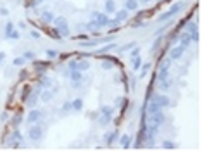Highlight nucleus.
I'll return each instance as SVG.
<instances>
[{
  "label": "nucleus",
  "instance_id": "1",
  "mask_svg": "<svg viewBox=\"0 0 202 152\" xmlns=\"http://www.w3.org/2000/svg\"><path fill=\"white\" fill-rule=\"evenodd\" d=\"M54 26L57 28V31L61 36H68L69 35V26H68V21H66V17L59 16L54 19Z\"/></svg>",
  "mask_w": 202,
  "mask_h": 152
},
{
  "label": "nucleus",
  "instance_id": "2",
  "mask_svg": "<svg viewBox=\"0 0 202 152\" xmlns=\"http://www.w3.org/2000/svg\"><path fill=\"white\" fill-rule=\"evenodd\" d=\"M169 67H171V59L161 60L159 73H157V80H159V81H164V80H168V74H169Z\"/></svg>",
  "mask_w": 202,
  "mask_h": 152
},
{
  "label": "nucleus",
  "instance_id": "3",
  "mask_svg": "<svg viewBox=\"0 0 202 152\" xmlns=\"http://www.w3.org/2000/svg\"><path fill=\"white\" fill-rule=\"evenodd\" d=\"M181 7H183V2H178V4H175V5H171V7H169V11L162 12V14L159 16V22H164V21H168V19H171V17L175 16L176 12L180 11Z\"/></svg>",
  "mask_w": 202,
  "mask_h": 152
},
{
  "label": "nucleus",
  "instance_id": "4",
  "mask_svg": "<svg viewBox=\"0 0 202 152\" xmlns=\"http://www.w3.org/2000/svg\"><path fill=\"white\" fill-rule=\"evenodd\" d=\"M92 19H95V21L99 22V26H100V28L111 26V17L107 16V14H102V12H93V14H92Z\"/></svg>",
  "mask_w": 202,
  "mask_h": 152
},
{
  "label": "nucleus",
  "instance_id": "5",
  "mask_svg": "<svg viewBox=\"0 0 202 152\" xmlns=\"http://www.w3.org/2000/svg\"><path fill=\"white\" fill-rule=\"evenodd\" d=\"M43 118V111H40V109H35L33 107L31 111H30V114H28L26 121L30 123V125H35V123H38V121Z\"/></svg>",
  "mask_w": 202,
  "mask_h": 152
},
{
  "label": "nucleus",
  "instance_id": "6",
  "mask_svg": "<svg viewBox=\"0 0 202 152\" xmlns=\"http://www.w3.org/2000/svg\"><path fill=\"white\" fill-rule=\"evenodd\" d=\"M152 100H154L155 104H159L161 107H169V104H171L169 97L164 95V93H155L154 97H152Z\"/></svg>",
  "mask_w": 202,
  "mask_h": 152
},
{
  "label": "nucleus",
  "instance_id": "7",
  "mask_svg": "<svg viewBox=\"0 0 202 152\" xmlns=\"http://www.w3.org/2000/svg\"><path fill=\"white\" fill-rule=\"evenodd\" d=\"M185 49L186 47H183V45H176V47H173V49L169 50V59L171 60H178L181 55L185 54Z\"/></svg>",
  "mask_w": 202,
  "mask_h": 152
},
{
  "label": "nucleus",
  "instance_id": "8",
  "mask_svg": "<svg viewBox=\"0 0 202 152\" xmlns=\"http://www.w3.org/2000/svg\"><path fill=\"white\" fill-rule=\"evenodd\" d=\"M128 14H130V12H128L126 9L117 11L116 12V17H114V19H111V26H117V24H121V21H126V19H128Z\"/></svg>",
  "mask_w": 202,
  "mask_h": 152
},
{
  "label": "nucleus",
  "instance_id": "9",
  "mask_svg": "<svg viewBox=\"0 0 202 152\" xmlns=\"http://www.w3.org/2000/svg\"><path fill=\"white\" fill-rule=\"evenodd\" d=\"M28 133H30V138H31V140H40L42 135H43V130L40 128V126H31Z\"/></svg>",
  "mask_w": 202,
  "mask_h": 152
},
{
  "label": "nucleus",
  "instance_id": "10",
  "mask_svg": "<svg viewBox=\"0 0 202 152\" xmlns=\"http://www.w3.org/2000/svg\"><path fill=\"white\" fill-rule=\"evenodd\" d=\"M38 95H40V88H38V90H35V92H31V93H30V97L26 98V104H28V107H30V109H33L35 105H37Z\"/></svg>",
  "mask_w": 202,
  "mask_h": 152
},
{
  "label": "nucleus",
  "instance_id": "11",
  "mask_svg": "<svg viewBox=\"0 0 202 152\" xmlns=\"http://www.w3.org/2000/svg\"><path fill=\"white\" fill-rule=\"evenodd\" d=\"M159 111H162V107H161L159 104H155L154 100L145 107V112H149V116H152V114H155V112H159Z\"/></svg>",
  "mask_w": 202,
  "mask_h": 152
},
{
  "label": "nucleus",
  "instance_id": "12",
  "mask_svg": "<svg viewBox=\"0 0 202 152\" xmlns=\"http://www.w3.org/2000/svg\"><path fill=\"white\" fill-rule=\"evenodd\" d=\"M119 145H121L123 149H130V147H131V136L130 135H121L119 136Z\"/></svg>",
  "mask_w": 202,
  "mask_h": 152
},
{
  "label": "nucleus",
  "instance_id": "13",
  "mask_svg": "<svg viewBox=\"0 0 202 152\" xmlns=\"http://www.w3.org/2000/svg\"><path fill=\"white\" fill-rule=\"evenodd\" d=\"M124 9H126L128 12L137 11V9H138V0H126V2H124Z\"/></svg>",
  "mask_w": 202,
  "mask_h": 152
},
{
  "label": "nucleus",
  "instance_id": "14",
  "mask_svg": "<svg viewBox=\"0 0 202 152\" xmlns=\"http://www.w3.org/2000/svg\"><path fill=\"white\" fill-rule=\"evenodd\" d=\"M68 74L71 76V80H73V81H81V78H83L81 71H78V69H71V71H68Z\"/></svg>",
  "mask_w": 202,
  "mask_h": 152
},
{
  "label": "nucleus",
  "instance_id": "15",
  "mask_svg": "<svg viewBox=\"0 0 202 152\" xmlns=\"http://www.w3.org/2000/svg\"><path fill=\"white\" fill-rule=\"evenodd\" d=\"M114 12H116L114 0H106V14H114Z\"/></svg>",
  "mask_w": 202,
  "mask_h": 152
},
{
  "label": "nucleus",
  "instance_id": "16",
  "mask_svg": "<svg viewBox=\"0 0 202 152\" xmlns=\"http://www.w3.org/2000/svg\"><path fill=\"white\" fill-rule=\"evenodd\" d=\"M42 19H43L45 22H54L55 16H54V12H50V11H43V12H42Z\"/></svg>",
  "mask_w": 202,
  "mask_h": 152
},
{
  "label": "nucleus",
  "instance_id": "17",
  "mask_svg": "<svg viewBox=\"0 0 202 152\" xmlns=\"http://www.w3.org/2000/svg\"><path fill=\"white\" fill-rule=\"evenodd\" d=\"M180 42H181L180 45H183V47H188V45L192 43L190 35H188V33H185V35H180Z\"/></svg>",
  "mask_w": 202,
  "mask_h": 152
},
{
  "label": "nucleus",
  "instance_id": "18",
  "mask_svg": "<svg viewBox=\"0 0 202 152\" xmlns=\"http://www.w3.org/2000/svg\"><path fill=\"white\" fill-rule=\"evenodd\" d=\"M140 66H142V59H140V55L131 57V67H133V71H138Z\"/></svg>",
  "mask_w": 202,
  "mask_h": 152
},
{
  "label": "nucleus",
  "instance_id": "19",
  "mask_svg": "<svg viewBox=\"0 0 202 152\" xmlns=\"http://www.w3.org/2000/svg\"><path fill=\"white\" fill-rule=\"evenodd\" d=\"M71 107H73V111H81V109H83V100H81V98L73 100V102H71Z\"/></svg>",
  "mask_w": 202,
  "mask_h": 152
},
{
  "label": "nucleus",
  "instance_id": "20",
  "mask_svg": "<svg viewBox=\"0 0 202 152\" xmlns=\"http://www.w3.org/2000/svg\"><path fill=\"white\" fill-rule=\"evenodd\" d=\"M111 119H112V114H102L99 123H100L102 126H106V125H109V123H111Z\"/></svg>",
  "mask_w": 202,
  "mask_h": 152
},
{
  "label": "nucleus",
  "instance_id": "21",
  "mask_svg": "<svg viewBox=\"0 0 202 152\" xmlns=\"http://www.w3.org/2000/svg\"><path fill=\"white\" fill-rule=\"evenodd\" d=\"M40 98H42L43 102H48L52 98V92L50 90H43V93H40Z\"/></svg>",
  "mask_w": 202,
  "mask_h": 152
},
{
  "label": "nucleus",
  "instance_id": "22",
  "mask_svg": "<svg viewBox=\"0 0 202 152\" xmlns=\"http://www.w3.org/2000/svg\"><path fill=\"white\" fill-rule=\"evenodd\" d=\"M162 147H164V149H168V150H175V149H176V143H175V142H171V140H164V142H162Z\"/></svg>",
  "mask_w": 202,
  "mask_h": 152
},
{
  "label": "nucleus",
  "instance_id": "23",
  "mask_svg": "<svg viewBox=\"0 0 202 152\" xmlns=\"http://www.w3.org/2000/svg\"><path fill=\"white\" fill-rule=\"evenodd\" d=\"M86 28L90 29V31H97V29H100V26H99V22L93 19V21H90L88 24H86Z\"/></svg>",
  "mask_w": 202,
  "mask_h": 152
},
{
  "label": "nucleus",
  "instance_id": "24",
  "mask_svg": "<svg viewBox=\"0 0 202 152\" xmlns=\"http://www.w3.org/2000/svg\"><path fill=\"white\" fill-rule=\"evenodd\" d=\"M117 138V131H114V133H109V135H106V142H107V145H111L112 142Z\"/></svg>",
  "mask_w": 202,
  "mask_h": 152
},
{
  "label": "nucleus",
  "instance_id": "25",
  "mask_svg": "<svg viewBox=\"0 0 202 152\" xmlns=\"http://www.w3.org/2000/svg\"><path fill=\"white\" fill-rule=\"evenodd\" d=\"M30 93H31V88L24 87V90H23V93H21V100H23V102H26V98L30 97Z\"/></svg>",
  "mask_w": 202,
  "mask_h": 152
},
{
  "label": "nucleus",
  "instance_id": "26",
  "mask_svg": "<svg viewBox=\"0 0 202 152\" xmlns=\"http://www.w3.org/2000/svg\"><path fill=\"white\" fill-rule=\"evenodd\" d=\"M88 67H90V64H88V62H85V60L76 64V69H78V71H86Z\"/></svg>",
  "mask_w": 202,
  "mask_h": 152
},
{
  "label": "nucleus",
  "instance_id": "27",
  "mask_svg": "<svg viewBox=\"0 0 202 152\" xmlns=\"http://www.w3.org/2000/svg\"><path fill=\"white\" fill-rule=\"evenodd\" d=\"M99 112H100V114H112L114 111H112V107H107V105H102V107L99 109Z\"/></svg>",
  "mask_w": 202,
  "mask_h": 152
},
{
  "label": "nucleus",
  "instance_id": "28",
  "mask_svg": "<svg viewBox=\"0 0 202 152\" xmlns=\"http://www.w3.org/2000/svg\"><path fill=\"white\" fill-rule=\"evenodd\" d=\"M11 31H14V22H7L5 24V36H9Z\"/></svg>",
  "mask_w": 202,
  "mask_h": 152
},
{
  "label": "nucleus",
  "instance_id": "29",
  "mask_svg": "<svg viewBox=\"0 0 202 152\" xmlns=\"http://www.w3.org/2000/svg\"><path fill=\"white\" fill-rule=\"evenodd\" d=\"M23 123V118H21V114H16V118H14V121H12V125L14 126H19Z\"/></svg>",
  "mask_w": 202,
  "mask_h": 152
},
{
  "label": "nucleus",
  "instance_id": "30",
  "mask_svg": "<svg viewBox=\"0 0 202 152\" xmlns=\"http://www.w3.org/2000/svg\"><path fill=\"white\" fill-rule=\"evenodd\" d=\"M23 57H24V60H33L35 59V52H24Z\"/></svg>",
  "mask_w": 202,
  "mask_h": 152
},
{
  "label": "nucleus",
  "instance_id": "31",
  "mask_svg": "<svg viewBox=\"0 0 202 152\" xmlns=\"http://www.w3.org/2000/svg\"><path fill=\"white\" fill-rule=\"evenodd\" d=\"M12 64L14 66H23L24 64V57H16V59L12 60Z\"/></svg>",
  "mask_w": 202,
  "mask_h": 152
},
{
  "label": "nucleus",
  "instance_id": "32",
  "mask_svg": "<svg viewBox=\"0 0 202 152\" xmlns=\"http://www.w3.org/2000/svg\"><path fill=\"white\" fill-rule=\"evenodd\" d=\"M35 67H37V71H40V73H42V71L47 67V62H37V64H35Z\"/></svg>",
  "mask_w": 202,
  "mask_h": 152
},
{
  "label": "nucleus",
  "instance_id": "33",
  "mask_svg": "<svg viewBox=\"0 0 202 152\" xmlns=\"http://www.w3.org/2000/svg\"><path fill=\"white\" fill-rule=\"evenodd\" d=\"M186 31H188V33L199 31V29H197V24H195V22H192V24H188V26H186Z\"/></svg>",
  "mask_w": 202,
  "mask_h": 152
},
{
  "label": "nucleus",
  "instance_id": "34",
  "mask_svg": "<svg viewBox=\"0 0 202 152\" xmlns=\"http://www.w3.org/2000/svg\"><path fill=\"white\" fill-rule=\"evenodd\" d=\"M7 38H12V40H19V31H16V29H14V31H11V35H9V36Z\"/></svg>",
  "mask_w": 202,
  "mask_h": 152
},
{
  "label": "nucleus",
  "instance_id": "35",
  "mask_svg": "<svg viewBox=\"0 0 202 152\" xmlns=\"http://www.w3.org/2000/svg\"><path fill=\"white\" fill-rule=\"evenodd\" d=\"M133 47H135V43H133V42H130V43H126V45H123V47H119V50H123V52H124V50L133 49Z\"/></svg>",
  "mask_w": 202,
  "mask_h": 152
},
{
  "label": "nucleus",
  "instance_id": "36",
  "mask_svg": "<svg viewBox=\"0 0 202 152\" xmlns=\"http://www.w3.org/2000/svg\"><path fill=\"white\" fill-rule=\"evenodd\" d=\"M47 57H48V59H54V57H57V52H55V50H52V49L47 50Z\"/></svg>",
  "mask_w": 202,
  "mask_h": 152
},
{
  "label": "nucleus",
  "instance_id": "37",
  "mask_svg": "<svg viewBox=\"0 0 202 152\" xmlns=\"http://www.w3.org/2000/svg\"><path fill=\"white\" fill-rule=\"evenodd\" d=\"M161 42H162V38H157V40H155V42H154V45H152V50H154V52H155V50H157V47H159V43H161Z\"/></svg>",
  "mask_w": 202,
  "mask_h": 152
},
{
  "label": "nucleus",
  "instance_id": "38",
  "mask_svg": "<svg viewBox=\"0 0 202 152\" xmlns=\"http://www.w3.org/2000/svg\"><path fill=\"white\" fill-rule=\"evenodd\" d=\"M71 109H73V107H71V102H64L62 104V111H66V112H68V111H71Z\"/></svg>",
  "mask_w": 202,
  "mask_h": 152
},
{
  "label": "nucleus",
  "instance_id": "39",
  "mask_svg": "<svg viewBox=\"0 0 202 152\" xmlns=\"http://www.w3.org/2000/svg\"><path fill=\"white\" fill-rule=\"evenodd\" d=\"M114 47H116V45H114V43H111V45H106V47H102V49H100V52H107V50L114 49Z\"/></svg>",
  "mask_w": 202,
  "mask_h": 152
},
{
  "label": "nucleus",
  "instance_id": "40",
  "mask_svg": "<svg viewBox=\"0 0 202 152\" xmlns=\"http://www.w3.org/2000/svg\"><path fill=\"white\" fill-rule=\"evenodd\" d=\"M30 35H31V38H35V40H38V38H40V33H38L37 29H31V33H30Z\"/></svg>",
  "mask_w": 202,
  "mask_h": 152
},
{
  "label": "nucleus",
  "instance_id": "41",
  "mask_svg": "<svg viewBox=\"0 0 202 152\" xmlns=\"http://www.w3.org/2000/svg\"><path fill=\"white\" fill-rule=\"evenodd\" d=\"M137 55H140V49L133 47V50H131V57H137Z\"/></svg>",
  "mask_w": 202,
  "mask_h": 152
},
{
  "label": "nucleus",
  "instance_id": "42",
  "mask_svg": "<svg viewBox=\"0 0 202 152\" xmlns=\"http://www.w3.org/2000/svg\"><path fill=\"white\" fill-rule=\"evenodd\" d=\"M42 85H43V87H50V81H48L45 76H42Z\"/></svg>",
  "mask_w": 202,
  "mask_h": 152
},
{
  "label": "nucleus",
  "instance_id": "43",
  "mask_svg": "<svg viewBox=\"0 0 202 152\" xmlns=\"http://www.w3.org/2000/svg\"><path fill=\"white\" fill-rule=\"evenodd\" d=\"M102 67H104V69H111L112 64H111V62H104V64H102Z\"/></svg>",
  "mask_w": 202,
  "mask_h": 152
},
{
  "label": "nucleus",
  "instance_id": "44",
  "mask_svg": "<svg viewBox=\"0 0 202 152\" xmlns=\"http://www.w3.org/2000/svg\"><path fill=\"white\" fill-rule=\"evenodd\" d=\"M5 60V52H0V64Z\"/></svg>",
  "mask_w": 202,
  "mask_h": 152
},
{
  "label": "nucleus",
  "instance_id": "45",
  "mask_svg": "<svg viewBox=\"0 0 202 152\" xmlns=\"http://www.w3.org/2000/svg\"><path fill=\"white\" fill-rule=\"evenodd\" d=\"M0 14H2V16H7V14H9V11H7V9H4V7H2V9H0Z\"/></svg>",
  "mask_w": 202,
  "mask_h": 152
},
{
  "label": "nucleus",
  "instance_id": "46",
  "mask_svg": "<svg viewBox=\"0 0 202 152\" xmlns=\"http://www.w3.org/2000/svg\"><path fill=\"white\" fill-rule=\"evenodd\" d=\"M7 118H9V114H7V112L2 114V119H4V121H7Z\"/></svg>",
  "mask_w": 202,
  "mask_h": 152
},
{
  "label": "nucleus",
  "instance_id": "47",
  "mask_svg": "<svg viewBox=\"0 0 202 152\" xmlns=\"http://www.w3.org/2000/svg\"><path fill=\"white\" fill-rule=\"evenodd\" d=\"M138 2H149V0H138Z\"/></svg>",
  "mask_w": 202,
  "mask_h": 152
}]
</instances>
